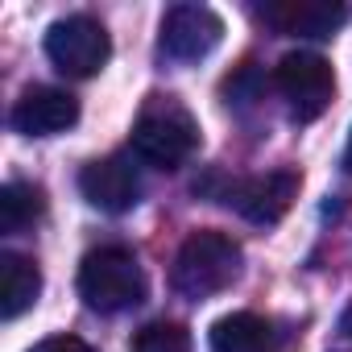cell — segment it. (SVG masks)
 <instances>
[{"label":"cell","mask_w":352,"mask_h":352,"mask_svg":"<svg viewBox=\"0 0 352 352\" xmlns=\"http://www.w3.org/2000/svg\"><path fill=\"white\" fill-rule=\"evenodd\" d=\"M241 245L228 236V232H216V228H199L183 241L179 257H174V290H179L183 298H212L220 290H228L241 274Z\"/></svg>","instance_id":"6da1fadb"},{"label":"cell","mask_w":352,"mask_h":352,"mask_svg":"<svg viewBox=\"0 0 352 352\" xmlns=\"http://www.w3.org/2000/svg\"><path fill=\"white\" fill-rule=\"evenodd\" d=\"M199 145V124L195 116L170 96H153L141 116L133 120V153L145 162V166H157V170H174L183 166Z\"/></svg>","instance_id":"7a4b0ae2"},{"label":"cell","mask_w":352,"mask_h":352,"mask_svg":"<svg viewBox=\"0 0 352 352\" xmlns=\"http://www.w3.org/2000/svg\"><path fill=\"white\" fill-rule=\"evenodd\" d=\"M79 294L91 311H129L145 298V270L129 249H91L79 265Z\"/></svg>","instance_id":"3957f363"},{"label":"cell","mask_w":352,"mask_h":352,"mask_svg":"<svg viewBox=\"0 0 352 352\" xmlns=\"http://www.w3.org/2000/svg\"><path fill=\"white\" fill-rule=\"evenodd\" d=\"M112 54V42H108V30L87 17V13H75V17H58L50 30H46V58L71 75V79H91L104 71Z\"/></svg>","instance_id":"277c9868"},{"label":"cell","mask_w":352,"mask_h":352,"mask_svg":"<svg viewBox=\"0 0 352 352\" xmlns=\"http://www.w3.org/2000/svg\"><path fill=\"white\" fill-rule=\"evenodd\" d=\"M274 83L278 91L286 96L290 104V116L294 120H315L327 112L331 96H336V75H331V63L311 54V50H294L286 54L278 67H274Z\"/></svg>","instance_id":"5b68a950"},{"label":"cell","mask_w":352,"mask_h":352,"mask_svg":"<svg viewBox=\"0 0 352 352\" xmlns=\"http://www.w3.org/2000/svg\"><path fill=\"white\" fill-rule=\"evenodd\" d=\"M224 38V21L208 5H174L162 17V54L174 63H199Z\"/></svg>","instance_id":"8992f818"},{"label":"cell","mask_w":352,"mask_h":352,"mask_svg":"<svg viewBox=\"0 0 352 352\" xmlns=\"http://www.w3.org/2000/svg\"><path fill=\"white\" fill-rule=\"evenodd\" d=\"M298 187H302L298 170H270V174H253V179H245L241 187H232L228 204H232L249 224H261V228H265V224H278V220L294 208Z\"/></svg>","instance_id":"52a82bcc"},{"label":"cell","mask_w":352,"mask_h":352,"mask_svg":"<svg viewBox=\"0 0 352 352\" xmlns=\"http://www.w3.org/2000/svg\"><path fill=\"white\" fill-rule=\"evenodd\" d=\"M79 191H83V199L91 208L120 216V212L137 208L141 179H137L133 162H124V157H96V162H87L79 170Z\"/></svg>","instance_id":"ba28073f"},{"label":"cell","mask_w":352,"mask_h":352,"mask_svg":"<svg viewBox=\"0 0 352 352\" xmlns=\"http://www.w3.org/2000/svg\"><path fill=\"white\" fill-rule=\"evenodd\" d=\"M79 120V100L63 87H30L13 108V129L25 137H54Z\"/></svg>","instance_id":"9c48e42d"},{"label":"cell","mask_w":352,"mask_h":352,"mask_svg":"<svg viewBox=\"0 0 352 352\" xmlns=\"http://www.w3.org/2000/svg\"><path fill=\"white\" fill-rule=\"evenodd\" d=\"M261 21L290 38H331L344 25V5L336 0H278L261 9Z\"/></svg>","instance_id":"30bf717a"},{"label":"cell","mask_w":352,"mask_h":352,"mask_svg":"<svg viewBox=\"0 0 352 352\" xmlns=\"http://www.w3.org/2000/svg\"><path fill=\"white\" fill-rule=\"evenodd\" d=\"M42 294V270L21 253H0V319L25 315Z\"/></svg>","instance_id":"8fae6325"},{"label":"cell","mask_w":352,"mask_h":352,"mask_svg":"<svg viewBox=\"0 0 352 352\" xmlns=\"http://www.w3.org/2000/svg\"><path fill=\"white\" fill-rule=\"evenodd\" d=\"M274 331L253 311H232L212 323V352H270Z\"/></svg>","instance_id":"7c38bea8"},{"label":"cell","mask_w":352,"mask_h":352,"mask_svg":"<svg viewBox=\"0 0 352 352\" xmlns=\"http://www.w3.org/2000/svg\"><path fill=\"white\" fill-rule=\"evenodd\" d=\"M42 212H46V199H42L38 187H30V183H5L0 187V232L5 236L25 232Z\"/></svg>","instance_id":"4fadbf2b"},{"label":"cell","mask_w":352,"mask_h":352,"mask_svg":"<svg viewBox=\"0 0 352 352\" xmlns=\"http://www.w3.org/2000/svg\"><path fill=\"white\" fill-rule=\"evenodd\" d=\"M133 352H191V336H187L183 323L157 319V323H145L133 336Z\"/></svg>","instance_id":"5bb4252c"},{"label":"cell","mask_w":352,"mask_h":352,"mask_svg":"<svg viewBox=\"0 0 352 352\" xmlns=\"http://www.w3.org/2000/svg\"><path fill=\"white\" fill-rule=\"evenodd\" d=\"M30 352H96V348L87 340H79V336H50V340H42Z\"/></svg>","instance_id":"9a60e30c"},{"label":"cell","mask_w":352,"mask_h":352,"mask_svg":"<svg viewBox=\"0 0 352 352\" xmlns=\"http://www.w3.org/2000/svg\"><path fill=\"white\" fill-rule=\"evenodd\" d=\"M340 331H344V336H352V302H348V307H344V315H340Z\"/></svg>","instance_id":"2e32d148"},{"label":"cell","mask_w":352,"mask_h":352,"mask_svg":"<svg viewBox=\"0 0 352 352\" xmlns=\"http://www.w3.org/2000/svg\"><path fill=\"white\" fill-rule=\"evenodd\" d=\"M344 170L352 174V133H348V145H344Z\"/></svg>","instance_id":"e0dca14e"}]
</instances>
